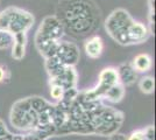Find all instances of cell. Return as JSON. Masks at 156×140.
<instances>
[{
    "instance_id": "cb8c5ba5",
    "label": "cell",
    "mask_w": 156,
    "mask_h": 140,
    "mask_svg": "<svg viewBox=\"0 0 156 140\" xmlns=\"http://www.w3.org/2000/svg\"><path fill=\"white\" fill-rule=\"evenodd\" d=\"M9 78V70L5 66H0V83Z\"/></svg>"
},
{
    "instance_id": "9a60e30c",
    "label": "cell",
    "mask_w": 156,
    "mask_h": 140,
    "mask_svg": "<svg viewBox=\"0 0 156 140\" xmlns=\"http://www.w3.org/2000/svg\"><path fill=\"white\" fill-rule=\"evenodd\" d=\"M130 64L136 73H147L153 67V60H151V56L149 54L142 53L136 55L133 59Z\"/></svg>"
},
{
    "instance_id": "5b68a950",
    "label": "cell",
    "mask_w": 156,
    "mask_h": 140,
    "mask_svg": "<svg viewBox=\"0 0 156 140\" xmlns=\"http://www.w3.org/2000/svg\"><path fill=\"white\" fill-rule=\"evenodd\" d=\"M11 125L20 131L30 132L39 126V116L33 110L28 97L16 100L9 112Z\"/></svg>"
},
{
    "instance_id": "7a4b0ae2",
    "label": "cell",
    "mask_w": 156,
    "mask_h": 140,
    "mask_svg": "<svg viewBox=\"0 0 156 140\" xmlns=\"http://www.w3.org/2000/svg\"><path fill=\"white\" fill-rule=\"evenodd\" d=\"M89 124L91 126L92 134L103 137H110L117 133L124 123V113L117 109L106 106L103 103L87 112Z\"/></svg>"
},
{
    "instance_id": "8fae6325",
    "label": "cell",
    "mask_w": 156,
    "mask_h": 140,
    "mask_svg": "<svg viewBox=\"0 0 156 140\" xmlns=\"http://www.w3.org/2000/svg\"><path fill=\"white\" fill-rule=\"evenodd\" d=\"M115 70L119 83L125 88L133 85L137 81V73L134 70L130 63H121Z\"/></svg>"
},
{
    "instance_id": "7c38bea8",
    "label": "cell",
    "mask_w": 156,
    "mask_h": 140,
    "mask_svg": "<svg viewBox=\"0 0 156 140\" xmlns=\"http://www.w3.org/2000/svg\"><path fill=\"white\" fill-rule=\"evenodd\" d=\"M84 50L90 59H99L104 52V41L99 35H93L86 40Z\"/></svg>"
},
{
    "instance_id": "d4e9b609",
    "label": "cell",
    "mask_w": 156,
    "mask_h": 140,
    "mask_svg": "<svg viewBox=\"0 0 156 140\" xmlns=\"http://www.w3.org/2000/svg\"><path fill=\"white\" fill-rule=\"evenodd\" d=\"M8 133H9V131H8V128H7L5 121L2 119H0V138H1V137H5V135H7Z\"/></svg>"
},
{
    "instance_id": "7402d4cb",
    "label": "cell",
    "mask_w": 156,
    "mask_h": 140,
    "mask_svg": "<svg viewBox=\"0 0 156 140\" xmlns=\"http://www.w3.org/2000/svg\"><path fill=\"white\" fill-rule=\"evenodd\" d=\"M63 93H64V90L61 87H58V85H50V97L52 99L61 102L63 99Z\"/></svg>"
},
{
    "instance_id": "6da1fadb",
    "label": "cell",
    "mask_w": 156,
    "mask_h": 140,
    "mask_svg": "<svg viewBox=\"0 0 156 140\" xmlns=\"http://www.w3.org/2000/svg\"><path fill=\"white\" fill-rule=\"evenodd\" d=\"M56 16L62 22L65 33L82 38L99 28L101 14L92 0H59Z\"/></svg>"
},
{
    "instance_id": "3957f363",
    "label": "cell",
    "mask_w": 156,
    "mask_h": 140,
    "mask_svg": "<svg viewBox=\"0 0 156 140\" xmlns=\"http://www.w3.org/2000/svg\"><path fill=\"white\" fill-rule=\"evenodd\" d=\"M34 25V16L30 12L18 7H7L0 12V31L11 35L27 33Z\"/></svg>"
},
{
    "instance_id": "ffe728a7",
    "label": "cell",
    "mask_w": 156,
    "mask_h": 140,
    "mask_svg": "<svg viewBox=\"0 0 156 140\" xmlns=\"http://www.w3.org/2000/svg\"><path fill=\"white\" fill-rule=\"evenodd\" d=\"M12 42H13V35L4 31H0V50L8 48L12 45Z\"/></svg>"
},
{
    "instance_id": "277c9868",
    "label": "cell",
    "mask_w": 156,
    "mask_h": 140,
    "mask_svg": "<svg viewBox=\"0 0 156 140\" xmlns=\"http://www.w3.org/2000/svg\"><path fill=\"white\" fill-rule=\"evenodd\" d=\"M134 19L126 9L117 8L106 18L105 29L113 40L121 46H130L128 32Z\"/></svg>"
},
{
    "instance_id": "9c48e42d",
    "label": "cell",
    "mask_w": 156,
    "mask_h": 140,
    "mask_svg": "<svg viewBox=\"0 0 156 140\" xmlns=\"http://www.w3.org/2000/svg\"><path fill=\"white\" fill-rule=\"evenodd\" d=\"M78 75L75 70V67H66L65 70L57 77L50 78V85H58L63 90H68L71 88H76L77 85Z\"/></svg>"
},
{
    "instance_id": "4fadbf2b",
    "label": "cell",
    "mask_w": 156,
    "mask_h": 140,
    "mask_svg": "<svg viewBox=\"0 0 156 140\" xmlns=\"http://www.w3.org/2000/svg\"><path fill=\"white\" fill-rule=\"evenodd\" d=\"M12 57L14 60H22L26 55L27 47V33H19L13 35L12 42Z\"/></svg>"
},
{
    "instance_id": "4316f807",
    "label": "cell",
    "mask_w": 156,
    "mask_h": 140,
    "mask_svg": "<svg viewBox=\"0 0 156 140\" xmlns=\"http://www.w3.org/2000/svg\"><path fill=\"white\" fill-rule=\"evenodd\" d=\"M12 140H26L23 134H13V139Z\"/></svg>"
},
{
    "instance_id": "8992f818",
    "label": "cell",
    "mask_w": 156,
    "mask_h": 140,
    "mask_svg": "<svg viewBox=\"0 0 156 140\" xmlns=\"http://www.w3.org/2000/svg\"><path fill=\"white\" fill-rule=\"evenodd\" d=\"M65 31L62 22L56 15H48L41 21L39 29L35 34V40L61 41Z\"/></svg>"
},
{
    "instance_id": "ba28073f",
    "label": "cell",
    "mask_w": 156,
    "mask_h": 140,
    "mask_svg": "<svg viewBox=\"0 0 156 140\" xmlns=\"http://www.w3.org/2000/svg\"><path fill=\"white\" fill-rule=\"evenodd\" d=\"M119 83L118 81V75L115 68L107 67L104 68L100 74H99V77H98V84L96 87L89 90V92L91 93L94 98H99L101 99L103 95H104L111 87H113L114 84Z\"/></svg>"
},
{
    "instance_id": "ac0fdd59",
    "label": "cell",
    "mask_w": 156,
    "mask_h": 140,
    "mask_svg": "<svg viewBox=\"0 0 156 140\" xmlns=\"http://www.w3.org/2000/svg\"><path fill=\"white\" fill-rule=\"evenodd\" d=\"M28 99H29V103H30V106L33 107V110L37 114L46 111L47 109L51 105L50 102H48L47 99L40 97V96H32V97H28Z\"/></svg>"
},
{
    "instance_id": "83f0119b",
    "label": "cell",
    "mask_w": 156,
    "mask_h": 140,
    "mask_svg": "<svg viewBox=\"0 0 156 140\" xmlns=\"http://www.w3.org/2000/svg\"><path fill=\"white\" fill-rule=\"evenodd\" d=\"M12 139H13V133H11V132L7 134V135H5V137H1L0 138V140H12Z\"/></svg>"
},
{
    "instance_id": "e0dca14e",
    "label": "cell",
    "mask_w": 156,
    "mask_h": 140,
    "mask_svg": "<svg viewBox=\"0 0 156 140\" xmlns=\"http://www.w3.org/2000/svg\"><path fill=\"white\" fill-rule=\"evenodd\" d=\"M44 67H46V70L49 77L50 78H54V77H57L61 74L65 70V66H63L61 62H59L55 56L54 57H49V59H46V62H44Z\"/></svg>"
},
{
    "instance_id": "484cf974",
    "label": "cell",
    "mask_w": 156,
    "mask_h": 140,
    "mask_svg": "<svg viewBox=\"0 0 156 140\" xmlns=\"http://www.w3.org/2000/svg\"><path fill=\"white\" fill-rule=\"evenodd\" d=\"M107 140H127V138H126V135H125V134L118 133L117 132V133L111 134Z\"/></svg>"
},
{
    "instance_id": "52a82bcc",
    "label": "cell",
    "mask_w": 156,
    "mask_h": 140,
    "mask_svg": "<svg viewBox=\"0 0 156 140\" xmlns=\"http://www.w3.org/2000/svg\"><path fill=\"white\" fill-rule=\"evenodd\" d=\"M55 57L65 67H75L80 59V52L76 43L69 41H59Z\"/></svg>"
},
{
    "instance_id": "44dd1931",
    "label": "cell",
    "mask_w": 156,
    "mask_h": 140,
    "mask_svg": "<svg viewBox=\"0 0 156 140\" xmlns=\"http://www.w3.org/2000/svg\"><path fill=\"white\" fill-rule=\"evenodd\" d=\"M155 0H148V6H149V14H148V19H149V32L150 34H154V25H155Z\"/></svg>"
},
{
    "instance_id": "2e32d148",
    "label": "cell",
    "mask_w": 156,
    "mask_h": 140,
    "mask_svg": "<svg viewBox=\"0 0 156 140\" xmlns=\"http://www.w3.org/2000/svg\"><path fill=\"white\" fill-rule=\"evenodd\" d=\"M125 96V87L121 85L120 83L114 84L113 87H111L103 95L101 99H105L111 103H119Z\"/></svg>"
},
{
    "instance_id": "30bf717a",
    "label": "cell",
    "mask_w": 156,
    "mask_h": 140,
    "mask_svg": "<svg viewBox=\"0 0 156 140\" xmlns=\"http://www.w3.org/2000/svg\"><path fill=\"white\" fill-rule=\"evenodd\" d=\"M150 36V32L148 26L140 21H133V23L129 27L128 38H129L130 45H139L147 41Z\"/></svg>"
},
{
    "instance_id": "5bb4252c",
    "label": "cell",
    "mask_w": 156,
    "mask_h": 140,
    "mask_svg": "<svg viewBox=\"0 0 156 140\" xmlns=\"http://www.w3.org/2000/svg\"><path fill=\"white\" fill-rule=\"evenodd\" d=\"M59 41H52V40H35V47L43 57L44 60L49 57H54L56 49L58 46Z\"/></svg>"
},
{
    "instance_id": "603a6c76",
    "label": "cell",
    "mask_w": 156,
    "mask_h": 140,
    "mask_svg": "<svg viewBox=\"0 0 156 140\" xmlns=\"http://www.w3.org/2000/svg\"><path fill=\"white\" fill-rule=\"evenodd\" d=\"M127 140H146L144 139V134H143V130H136V131H133L130 134H128Z\"/></svg>"
},
{
    "instance_id": "d6986e66",
    "label": "cell",
    "mask_w": 156,
    "mask_h": 140,
    "mask_svg": "<svg viewBox=\"0 0 156 140\" xmlns=\"http://www.w3.org/2000/svg\"><path fill=\"white\" fill-rule=\"evenodd\" d=\"M139 88L141 92L146 95H150L155 90V80L151 76H143L141 80L139 81Z\"/></svg>"
}]
</instances>
